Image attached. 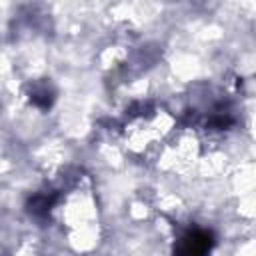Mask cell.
Here are the masks:
<instances>
[{"instance_id":"cell-1","label":"cell","mask_w":256,"mask_h":256,"mask_svg":"<svg viewBox=\"0 0 256 256\" xmlns=\"http://www.w3.org/2000/svg\"><path fill=\"white\" fill-rule=\"evenodd\" d=\"M216 244V236L208 228H186L172 246V256H210Z\"/></svg>"},{"instance_id":"cell-2","label":"cell","mask_w":256,"mask_h":256,"mask_svg":"<svg viewBox=\"0 0 256 256\" xmlns=\"http://www.w3.org/2000/svg\"><path fill=\"white\" fill-rule=\"evenodd\" d=\"M56 202H58V192H54V190L52 192H38L32 198H28L26 210L36 218H46Z\"/></svg>"},{"instance_id":"cell-3","label":"cell","mask_w":256,"mask_h":256,"mask_svg":"<svg viewBox=\"0 0 256 256\" xmlns=\"http://www.w3.org/2000/svg\"><path fill=\"white\" fill-rule=\"evenodd\" d=\"M28 96H30V102H32L34 106H38L40 110H48V108L54 104V100H56V92H54V88H52L48 82L34 84V86L30 88Z\"/></svg>"}]
</instances>
